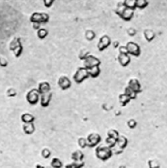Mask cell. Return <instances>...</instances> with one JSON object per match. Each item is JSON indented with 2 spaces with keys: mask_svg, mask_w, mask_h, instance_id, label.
Segmentation results:
<instances>
[{
  "mask_svg": "<svg viewBox=\"0 0 167 168\" xmlns=\"http://www.w3.org/2000/svg\"><path fill=\"white\" fill-rule=\"evenodd\" d=\"M78 144L82 149H85L87 147V139L84 137H80L78 139Z\"/></svg>",
  "mask_w": 167,
  "mask_h": 168,
  "instance_id": "obj_33",
  "label": "cell"
},
{
  "mask_svg": "<svg viewBox=\"0 0 167 168\" xmlns=\"http://www.w3.org/2000/svg\"><path fill=\"white\" fill-rule=\"evenodd\" d=\"M125 5L123 3V2H120L117 4V7H116V10H115V13L119 16V15L122 12V11L125 8Z\"/></svg>",
  "mask_w": 167,
  "mask_h": 168,
  "instance_id": "obj_36",
  "label": "cell"
},
{
  "mask_svg": "<svg viewBox=\"0 0 167 168\" xmlns=\"http://www.w3.org/2000/svg\"><path fill=\"white\" fill-rule=\"evenodd\" d=\"M116 141H117L116 139H112V138H110V137H107L105 140L107 146L111 148V149H113L115 146H116Z\"/></svg>",
  "mask_w": 167,
  "mask_h": 168,
  "instance_id": "obj_28",
  "label": "cell"
},
{
  "mask_svg": "<svg viewBox=\"0 0 167 168\" xmlns=\"http://www.w3.org/2000/svg\"><path fill=\"white\" fill-rule=\"evenodd\" d=\"M84 37H85V39L87 40L91 41V40L94 39V38L96 37L95 32L92 30H86L85 34H84Z\"/></svg>",
  "mask_w": 167,
  "mask_h": 168,
  "instance_id": "obj_29",
  "label": "cell"
},
{
  "mask_svg": "<svg viewBox=\"0 0 167 168\" xmlns=\"http://www.w3.org/2000/svg\"><path fill=\"white\" fill-rule=\"evenodd\" d=\"M50 166L52 168H62L63 163H62V162L58 158H53L52 159Z\"/></svg>",
  "mask_w": 167,
  "mask_h": 168,
  "instance_id": "obj_23",
  "label": "cell"
},
{
  "mask_svg": "<svg viewBox=\"0 0 167 168\" xmlns=\"http://www.w3.org/2000/svg\"><path fill=\"white\" fill-rule=\"evenodd\" d=\"M35 168H45V167L42 166V165H40V164H38V165H36Z\"/></svg>",
  "mask_w": 167,
  "mask_h": 168,
  "instance_id": "obj_45",
  "label": "cell"
},
{
  "mask_svg": "<svg viewBox=\"0 0 167 168\" xmlns=\"http://www.w3.org/2000/svg\"><path fill=\"white\" fill-rule=\"evenodd\" d=\"M17 90H15V89H13V88H10V89H8V90H7V97L13 98L17 95Z\"/></svg>",
  "mask_w": 167,
  "mask_h": 168,
  "instance_id": "obj_37",
  "label": "cell"
},
{
  "mask_svg": "<svg viewBox=\"0 0 167 168\" xmlns=\"http://www.w3.org/2000/svg\"><path fill=\"white\" fill-rule=\"evenodd\" d=\"M134 10L125 7L124 10L122 11V12L119 15V17L122 20L125 21V22H130V21L132 20L133 17H134Z\"/></svg>",
  "mask_w": 167,
  "mask_h": 168,
  "instance_id": "obj_13",
  "label": "cell"
},
{
  "mask_svg": "<svg viewBox=\"0 0 167 168\" xmlns=\"http://www.w3.org/2000/svg\"><path fill=\"white\" fill-rule=\"evenodd\" d=\"M25 98L28 103L30 105H36L39 102V98H40V94H39V91L37 89H32L25 95Z\"/></svg>",
  "mask_w": 167,
  "mask_h": 168,
  "instance_id": "obj_5",
  "label": "cell"
},
{
  "mask_svg": "<svg viewBox=\"0 0 167 168\" xmlns=\"http://www.w3.org/2000/svg\"><path fill=\"white\" fill-rule=\"evenodd\" d=\"M101 65V60L97 57L89 54L84 61V67L87 70L93 68L94 66H99Z\"/></svg>",
  "mask_w": 167,
  "mask_h": 168,
  "instance_id": "obj_6",
  "label": "cell"
},
{
  "mask_svg": "<svg viewBox=\"0 0 167 168\" xmlns=\"http://www.w3.org/2000/svg\"><path fill=\"white\" fill-rule=\"evenodd\" d=\"M143 35H144L145 39H146L147 42L152 41V40L155 39V37H156L155 32L150 29L145 30L144 32H143Z\"/></svg>",
  "mask_w": 167,
  "mask_h": 168,
  "instance_id": "obj_20",
  "label": "cell"
},
{
  "mask_svg": "<svg viewBox=\"0 0 167 168\" xmlns=\"http://www.w3.org/2000/svg\"><path fill=\"white\" fill-rule=\"evenodd\" d=\"M113 44H114V48H115V49L120 47V44H119V42H118V41H115Z\"/></svg>",
  "mask_w": 167,
  "mask_h": 168,
  "instance_id": "obj_44",
  "label": "cell"
},
{
  "mask_svg": "<svg viewBox=\"0 0 167 168\" xmlns=\"http://www.w3.org/2000/svg\"><path fill=\"white\" fill-rule=\"evenodd\" d=\"M48 34H49V31L45 28H40L37 30V36L39 39H45L48 36Z\"/></svg>",
  "mask_w": 167,
  "mask_h": 168,
  "instance_id": "obj_26",
  "label": "cell"
},
{
  "mask_svg": "<svg viewBox=\"0 0 167 168\" xmlns=\"http://www.w3.org/2000/svg\"><path fill=\"white\" fill-rule=\"evenodd\" d=\"M128 87L131 89V90L135 92L136 94H138V93L142 92V86H141V84H140L139 81L137 80V79L133 78L131 79L130 81H129V84H128Z\"/></svg>",
  "mask_w": 167,
  "mask_h": 168,
  "instance_id": "obj_11",
  "label": "cell"
},
{
  "mask_svg": "<svg viewBox=\"0 0 167 168\" xmlns=\"http://www.w3.org/2000/svg\"><path fill=\"white\" fill-rule=\"evenodd\" d=\"M21 122L24 123V124H27V123H34V117L30 113H24V114L21 115Z\"/></svg>",
  "mask_w": 167,
  "mask_h": 168,
  "instance_id": "obj_19",
  "label": "cell"
},
{
  "mask_svg": "<svg viewBox=\"0 0 167 168\" xmlns=\"http://www.w3.org/2000/svg\"><path fill=\"white\" fill-rule=\"evenodd\" d=\"M118 62L121 66H127L131 62V58L129 54H119L117 57Z\"/></svg>",
  "mask_w": 167,
  "mask_h": 168,
  "instance_id": "obj_15",
  "label": "cell"
},
{
  "mask_svg": "<svg viewBox=\"0 0 167 168\" xmlns=\"http://www.w3.org/2000/svg\"><path fill=\"white\" fill-rule=\"evenodd\" d=\"M49 21V16L45 12H34L30 17V22L32 23L45 24Z\"/></svg>",
  "mask_w": 167,
  "mask_h": 168,
  "instance_id": "obj_4",
  "label": "cell"
},
{
  "mask_svg": "<svg viewBox=\"0 0 167 168\" xmlns=\"http://www.w3.org/2000/svg\"><path fill=\"white\" fill-rule=\"evenodd\" d=\"M51 154H52L51 151H50L49 149H46V148L43 149V150H42V152H41L42 157H43V158H45V159L49 158L51 157Z\"/></svg>",
  "mask_w": 167,
  "mask_h": 168,
  "instance_id": "obj_34",
  "label": "cell"
},
{
  "mask_svg": "<svg viewBox=\"0 0 167 168\" xmlns=\"http://www.w3.org/2000/svg\"><path fill=\"white\" fill-rule=\"evenodd\" d=\"M33 28L38 30L39 29H40V24H39V23H33Z\"/></svg>",
  "mask_w": 167,
  "mask_h": 168,
  "instance_id": "obj_43",
  "label": "cell"
},
{
  "mask_svg": "<svg viewBox=\"0 0 167 168\" xmlns=\"http://www.w3.org/2000/svg\"><path fill=\"white\" fill-rule=\"evenodd\" d=\"M88 71V74H89V77H91V78H97L100 76L101 74V69L99 66H94Z\"/></svg>",
  "mask_w": 167,
  "mask_h": 168,
  "instance_id": "obj_21",
  "label": "cell"
},
{
  "mask_svg": "<svg viewBox=\"0 0 167 168\" xmlns=\"http://www.w3.org/2000/svg\"><path fill=\"white\" fill-rule=\"evenodd\" d=\"M116 145L121 150L125 149L128 145V139L125 136H124V135H120V136H119V138L117 139V141H116Z\"/></svg>",
  "mask_w": 167,
  "mask_h": 168,
  "instance_id": "obj_17",
  "label": "cell"
},
{
  "mask_svg": "<svg viewBox=\"0 0 167 168\" xmlns=\"http://www.w3.org/2000/svg\"><path fill=\"white\" fill-rule=\"evenodd\" d=\"M8 65V62L6 58L0 57V66L1 67H6Z\"/></svg>",
  "mask_w": 167,
  "mask_h": 168,
  "instance_id": "obj_39",
  "label": "cell"
},
{
  "mask_svg": "<svg viewBox=\"0 0 167 168\" xmlns=\"http://www.w3.org/2000/svg\"><path fill=\"white\" fill-rule=\"evenodd\" d=\"M89 78L88 71L84 67H79L73 76V79L76 84H81L82 82Z\"/></svg>",
  "mask_w": 167,
  "mask_h": 168,
  "instance_id": "obj_3",
  "label": "cell"
},
{
  "mask_svg": "<svg viewBox=\"0 0 167 168\" xmlns=\"http://www.w3.org/2000/svg\"><path fill=\"white\" fill-rule=\"evenodd\" d=\"M124 94H125L126 96H128V97L130 98V100H133V99H136V98H137V94L135 92H134L131 89H130V88L128 87H125V90H124Z\"/></svg>",
  "mask_w": 167,
  "mask_h": 168,
  "instance_id": "obj_24",
  "label": "cell"
},
{
  "mask_svg": "<svg viewBox=\"0 0 167 168\" xmlns=\"http://www.w3.org/2000/svg\"><path fill=\"white\" fill-rule=\"evenodd\" d=\"M87 139V147L88 148H95L102 141V137L98 133H91L86 138Z\"/></svg>",
  "mask_w": 167,
  "mask_h": 168,
  "instance_id": "obj_7",
  "label": "cell"
},
{
  "mask_svg": "<svg viewBox=\"0 0 167 168\" xmlns=\"http://www.w3.org/2000/svg\"><path fill=\"white\" fill-rule=\"evenodd\" d=\"M147 165H148V168H160L161 167V165H160L159 162L155 160V159H151L147 162Z\"/></svg>",
  "mask_w": 167,
  "mask_h": 168,
  "instance_id": "obj_32",
  "label": "cell"
},
{
  "mask_svg": "<svg viewBox=\"0 0 167 168\" xmlns=\"http://www.w3.org/2000/svg\"><path fill=\"white\" fill-rule=\"evenodd\" d=\"M119 54H128L127 49L125 45H121L119 47Z\"/></svg>",
  "mask_w": 167,
  "mask_h": 168,
  "instance_id": "obj_40",
  "label": "cell"
},
{
  "mask_svg": "<svg viewBox=\"0 0 167 168\" xmlns=\"http://www.w3.org/2000/svg\"><path fill=\"white\" fill-rule=\"evenodd\" d=\"M96 157L98 158L99 160L103 162H106L109 160V159L112 157L113 155V149L111 148L106 146H98L96 147L95 150Z\"/></svg>",
  "mask_w": 167,
  "mask_h": 168,
  "instance_id": "obj_1",
  "label": "cell"
},
{
  "mask_svg": "<svg viewBox=\"0 0 167 168\" xmlns=\"http://www.w3.org/2000/svg\"><path fill=\"white\" fill-rule=\"evenodd\" d=\"M125 46H126V49H127L128 54L130 56L137 57V58L140 56V54H141V49H140L139 45L136 44L135 42H128L127 44Z\"/></svg>",
  "mask_w": 167,
  "mask_h": 168,
  "instance_id": "obj_8",
  "label": "cell"
},
{
  "mask_svg": "<svg viewBox=\"0 0 167 168\" xmlns=\"http://www.w3.org/2000/svg\"><path fill=\"white\" fill-rule=\"evenodd\" d=\"M137 125H138L137 122H136L134 119H130L127 122L128 127H129V128L131 130L135 129V128H136V126H137Z\"/></svg>",
  "mask_w": 167,
  "mask_h": 168,
  "instance_id": "obj_35",
  "label": "cell"
},
{
  "mask_svg": "<svg viewBox=\"0 0 167 168\" xmlns=\"http://www.w3.org/2000/svg\"><path fill=\"white\" fill-rule=\"evenodd\" d=\"M111 44V39L108 35H103L99 39L97 48L100 52H103L107 49L108 47Z\"/></svg>",
  "mask_w": 167,
  "mask_h": 168,
  "instance_id": "obj_9",
  "label": "cell"
},
{
  "mask_svg": "<svg viewBox=\"0 0 167 168\" xmlns=\"http://www.w3.org/2000/svg\"><path fill=\"white\" fill-rule=\"evenodd\" d=\"M45 168H52L51 166H48V167H45Z\"/></svg>",
  "mask_w": 167,
  "mask_h": 168,
  "instance_id": "obj_47",
  "label": "cell"
},
{
  "mask_svg": "<svg viewBox=\"0 0 167 168\" xmlns=\"http://www.w3.org/2000/svg\"><path fill=\"white\" fill-rule=\"evenodd\" d=\"M71 158L73 160V162H83L84 158V154L81 150H76L71 154Z\"/></svg>",
  "mask_w": 167,
  "mask_h": 168,
  "instance_id": "obj_16",
  "label": "cell"
},
{
  "mask_svg": "<svg viewBox=\"0 0 167 168\" xmlns=\"http://www.w3.org/2000/svg\"><path fill=\"white\" fill-rule=\"evenodd\" d=\"M57 85L61 90H69L71 87V80L66 76H62L59 77L58 81H57Z\"/></svg>",
  "mask_w": 167,
  "mask_h": 168,
  "instance_id": "obj_10",
  "label": "cell"
},
{
  "mask_svg": "<svg viewBox=\"0 0 167 168\" xmlns=\"http://www.w3.org/2000/svg\"><path fill=\"white\" fill-rule=\"evenodd\" d=\"M52 97V92L44 94H40V98H39V102L43 107H49L50 102H51Z\"/></svg>",
  "mask_w": 167,
  "mask_h": 168,
  "instance_id": "obj_12",
  "label": "cell"
},
{
  "mask_svg": "<svg viewBox=\"0 0 167 168\" xmlns=\"http://www.w3.org/2000/svg\"><path fill=\"white\" fill-rule=\"evenodd\" d=\"M136 2H137V0H124L123 3H124L125 7L134 11V9L136 8Z\"/></svg>",
  "mask_w": 167,
  "mask_h": 168,
  "instance_id": "obj_25",
  "label": "cell"
},
{
  "mask_svg": "<svg viewBox=\"0 0 167 168\" xmlns=\"http://www.w3.org/2000/svg\"><path fill=\"white\" fill-rule=\"evenodd\" d=\"M54 0H44V4L46 7H50L53 4Z\"/></svg>",
  "mask_w": 167,
  "mask_h": 168,
  "instance_id": "obj_41",
  "label": "cell"
},
{
  "mask_svg": "<svg viewBox=\"0 0 167 168\" xmlns=\"http://www.w3.org/2000/svg\"><path fill=\"white\" fill-rule=\"evenodd\" d=\"M9 49L14 54L16 58H19L23 52L21 40L20 38H14L9 44Z\"/></svg>",
  "mask_w": 167,
  "mask_h": 168,
  "instance_id": "obj_2",
  "label": "cell"
},
{
  "mask_svg": "<svg viewBox=\"0 0 167 168\" xmlns=\"http://www.w3.org/2000/svg\"><path fill=\"white\" fill-rule=\"evenodd\" d=\"M23 131L25 134L30 135V134H34L35 131V126L34 123H27V124L23 125Z\"/></svg>",
  "mask_w": 167,
  "mask_h": 168,
  "instance_id": "obj_18",
  "label": "cell"
},
{
  "mask_svg": "<svg viewBox=\"0 0 167 168\" xmlns=\"http://www.w3.org/2000/svg\"><path fill=\"white\" fill-rule=\"evenodd\" d=\"M88 55H89V53H88V51H81L80 53V54H79V58L80 59V60L84 61L86 58H87Z\"/></svg>",
  "mask_w": 167,
  "mask_h": 168,
  "instance_id": "obj_38",
  "label": "cell"
},
{
  "mask_svg": "<svg viewBox=\"0 0 167 168\" xmlns=\"http://www.w3.org/2000/svg\"><path fill=\"white\" fill-rule=\"evenodd\" d=\"M84 166V162H72L71 163L66 164L65 168H83Z\"/></svg>",
  "mask_w": 167,
  "mask_h": 168,
  "instance_id": "obj_27",
  "label": "cell"
},
{
  "mask_svg": "<svg viewBox=\"0 0 167 168\" xmlns=\"http://www.w3.org/2000/svg\"><path fill=\"white\" fill-rule=\"evenodd\" d=\"M37 90L39 91V94H47V93L51 92V85L47 81H43L39 84Z\"/></svg>",
  "mask_w": 167,
  "mask_h": 168,
  "instance_id": "obj_14",
  "label": "cell"
},
{
  "mask_svg": "<svg viewBox=\"0 0 167 168\" xmlns=\"http://www.w3.org/2000/svg\"><path fill=\"white\" fill-rule=\"evenodd\" d=\"M128 34L130 35V36H134L136 34V30L133 28H130V29L128 30Z\"/></svg>",
  "mask_w": 167,
  "mask_h": 168,
  "instance_id": "obj_42",
  "label": "cell"
},
{
  "mask_svg": "<svg viewBox=\"0 0 167 168\" xmlns=\"http://www.w3.org/2000/svg\"><path fill=\"white\" fill-rule=\"evenodd\" d=\"M130 101H131V100H130V98L128 97V96H126L124 93L119 95V102H120V105H121L122 107L126 106Z\"/></svg>",
  "mask_w": 167,
  "mask_h": 168,
  "instance_id": "obj_22",
  "label": "cell"
},
{
  "mask_svg": "<svg viewBox=\"0 0 167 168\" xmlns=\"http://www.w3.org/2000/svg\"><path fill=\"white\" fill-rule=\"evenodd\" d=\"M119 168H126V167H125V166H124V165H121V166H119Z\"/></svg>",
  "mask_w": 167,
  "mask_h": 168,
  "instance_id": "obj_46",
  "label": "cell"
},
{
  "mask_svg": "<svg viewBox=\"0 0 167 168\" xmlns=\"http://www.w3.org/2000/svg\"><path fill=\"white\" fill-rule=\"evenodd\" d=\"M119 136H120V134H119V132H118L116 130L111 129L108 130L107 137H110V138H112V139H116V140H117Z\"/></svg>",
  "mask_w": 167,
  "mask_h": 168,
  "instance_id": "obj_30",
  "label": "cell"
},
{
  "mask_svg": "<svg viewBox=\"0 0 167 168\" xmlns=\"http://www.w3.org/2000/svg\"><path fill=\"white\" fill-rule=\"evenodd\" d=\"M148 5V2L147 0H137L136 2V8H139V9H143Z\"/></svg>",
  "mask_w": 167,
  "mask_h": 168,
  "instance_id": "obj_31",
  "label": "cell"
}]
</instances>
